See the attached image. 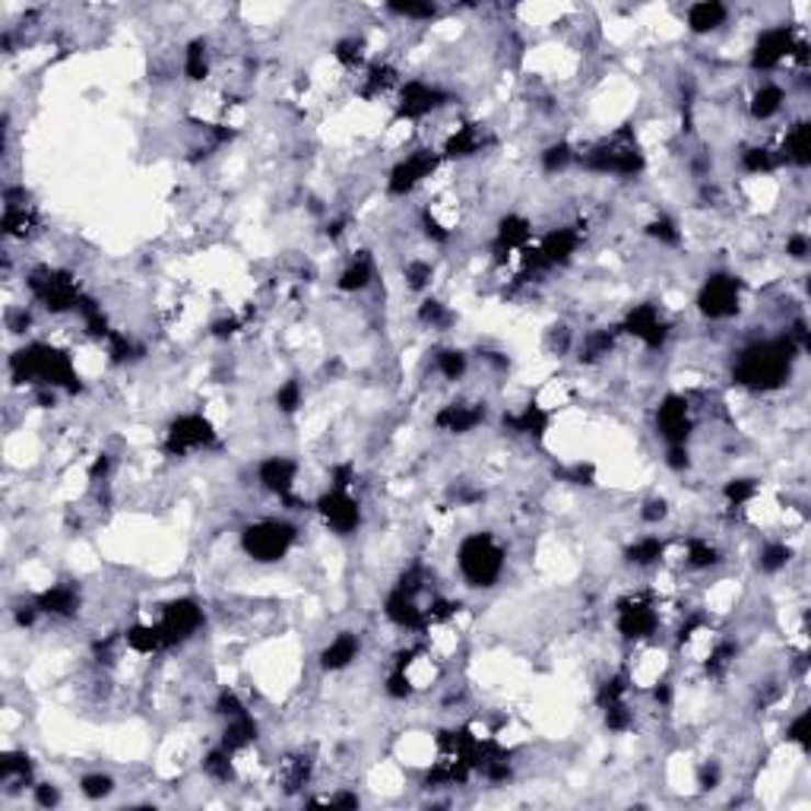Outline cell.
I'll use <instances>...</instances> for the list:
<instances>
[{"label":"cell","instance_id":"obj_12","mask_svg":"<svg viewBox=\"0 0 811 811\" xmlns=\"http://www.w3.org/2000/svg\"><path fill=\"white\" fill-rule=\"evenodd\" d=\"M786 99H789L786 86L780 83V80H774V77H764V80L755 86L752 99H748V117H752L755 124H770L774 117L784 114Z\"/></svg>","mask_w":811,"mask_h":811},{"label":"cell","instance_id":"obj_4","mask_svg":"<svg viewBox=\"0 0 811 811\" xmlns=\"http://www.w3.org/2000/svg\"><path fill=\"white\" fill-rule=\"evenodd\" d=\"M314 514L320 517V523L334 532L336 539L359 536L364 523L362 498L356 495V488H342V485H327L314 498Z\"/></svg>","mask_w":811,"mask_h":811},{"label":"cell","instance_id":"obj_18","mask_svg":"<svg viewBox=\"0 0 811 811\" xmlns=\"http://www.w3.org/2000/svg\"><path fill=\"white\" fill-rule=\"evenodd\" d=\"M32 802L38 806V809H55L60 806V786L55 784H35L32 786Z\"/></svg>","mask_w":811,"mask_h":811},{"label":"cell","instance_id":"obj_15","mask_svg":"<svg viewBox=\"0 0 811 811\" xmlns=\"http://www.w3.org/2000/svg\"><path fill=\"white\" fill-rule=\"evenodd\" d=\"M792 564V545L784 539H767L757 552V571L764 577H777Z\"/></svg>","mask_w":811,"mask_h":811},{"label":"cell","instance_id":"obj_11","mask_svg":"<svg viewBox=\"0 0 811 811\" xmlns=\"http://www.w3.org/2000/svg\"><path fill=\"white\" fill-rule=\"evenodd\" d=\"M378 280V260L371 251H356L346 257L339 277H336V292L342 295H362Z\"/></svg>","mask_w":811,"mask_h":811},{"label":"cell","instance_id":"obj_13","mask_svg":"<svg viewBox=\"0 0 811 811\" xmlns=\"http://www.w3.org/2000/svg\"><path fill=\"white\" fill-rule=\"evenodd\" d=\"M666 555H669V539H663L660 532H641L624 545V564L634 571L660 567Z\"/></svg>","mask_w":811,"mask_h":811},{"label":"cell","instance_id":"obj_14","mask_svg":"<svg viewBox=\"0 0 811 811\" xmlns=\"http://www.w3.org/2000/svg\"><path fill=\"white\" fill-rule=\"evenodd\" d=\"M729 16H732V10H729L726 3H720V0H700V3H691L688 10H685V29L691 32V35H717L720 29L729 26Z\"/></svg>","mask_w":811,"mask_h":811},{"label":"cell","instance_id":"obj_6","mask_svg":"<svg viewBox=\"0 0 811 811\" xmlns=\"http://www.w3.org/2000/svg\"><path fill=\"white\" fill-rule=\"evenodd\" d=\"M156 621L162 628V638H166L168 653H171V650H181V646H188L203 634V628H206V609H203V602L194 599V596H174V599H168L166 606L159 609Z\"/></svg>","mask_w":811,"mask_h":811},{"label":"cell","instance_id":"obj_17","mask_svg":"<svg viewBox=\"0 0 811 811\" xmlns=\"http://www.w3.org/2000/svg\"><path fill=\"white\" fill-rule=\"evenodd\" d=\"M114 789H117V784H114L112 774L92 770V774H83V777H80V796L89 799V802H105V799H112Z\"/></svg>","mask_w":811,"mask_h":811},{"label":"cell","instance_id":"obj_1","mask_svg":"<svg viewBox=\"0 0 811 811\" xmlns=\"http://www.w3.org/2000/svg\"><path fill=\"white\" fill-rule=\"evenodd\" d=\"M802 356H806V349H799L786 330L780 336H761L735 352L729 378L742 391L774 393L792 378V368Z\"/></svg>","mask_w":811,"mask_h":811},{"label":"cell","instance_id":"obj_8","mask_svg":"<svg viewBox=\"0 0 811 811\" xmlns=\"http://www.w3.org/2000/svg\"><path fill=\"white\" fill-rule=\"evenodd\" d=\"M698 406L688 393L672 391L666 393L656 409H653V421H656V435L663 438V444H691L695 431H698Z\"/></svg>","mask_w":811,"mask_h":811},{"label":"cell","instance_id":"obj_16","mask_svg":"<svg viewBox=\"0 0 811 811\" xmlns=\"http://www.w3.org/2000/svg\"><path fill=\"white\" fill-rule=\"evenodd\" d=\"M273 403H277L280 416H295V413L305 406V384H302L299 378L282 381L280 387H277V393H273Z\"/></svg>","mask_w":811,"mask_h":811},{"label":"cell","instance_id":"obj_5","mask_svg":"<svg viewBox=\"0 0 811 811\" xmlns=\"http://www.w3.org/2000/svg\"><path fill=\"white\" fill-rule=\"evenodd\" d=\"M742 292H745V282L739 280L735 273L717 270V273H710L707 280L700 282L698 295H695V308H698L703 320L723 324V320H732L742 308Z\"/></svg>","mask_w":811,"mask_h":811},{"label":"cell","instance_id":"obj_3","mask_svg":"<svg viewBox=\"0 0 811 811\" xmlns=\"http://www.w3.org/2000/svg\"><path fill=\"white\" fill-rule=\"evenodd\" d=\"M299 523H292L289 517L280 514H263L248 520L241 532H238V545L245 552V559L254 564H280L289 559V552L299 545Z\"/></svg>","mask_w":811,"mask_h":811},{"label":"cell","instance_id":"obj_2","mask_svg":"<svg viewBox=\"0 0 811 811\" xmlns=\"http://www.w3.org/2000/svg\"><path fill=\"white\" fill-rule=\"evenodd\" d=\"M507 571V545L498 532H466L457 545V574L470 589H495Z\"/></svg>","mask_w":811,"mask_h":811},{"label":"cell","instance_id":"obj_10","mask_svg":"<svg viewBox=\"0 0 811 811\" xmlns=\"http://www.w3.org/2000/svg\"><path fill=\"white\" fill-rule=\"evenodd\" d=\"M359 656H362V634L359 631H336L334 638L324 644V650L317 653V663L324 672L336 675V672L356 666Z\"/></svg>","mask_w":811,"mask_h":811},{"label":"cell","instance_id":"obj_9","mask_svg":"<svg viewBox=\"0 0 811 811\" xmlns=\"http://www.w3.org/2000/svg\"><path fill=\"white\" fill-rule=\"evenodd\" d=\"M32 602L42 609V616L52 618V621H77L83 612V589L70 581H57V584L38 589L32 596Z\"/></svg>","mask_w":811,"mask_h":811},{"label":"cell","instance_id":"obj_7","mask_svg":"<svg viewBox=\"0 0 811 811\" xmlns=\"http://www.w3.org/2000/svg\"><path fill=\"white\" fill-rule=\"evenodd\" d=\"M216 444H219V431L203 413H178L168 421L162 453L171 460H181V457H194L200 450H213Z\"/></svg>","mask_w":811,"mask_h":811}]
</instances>
